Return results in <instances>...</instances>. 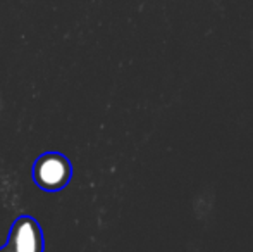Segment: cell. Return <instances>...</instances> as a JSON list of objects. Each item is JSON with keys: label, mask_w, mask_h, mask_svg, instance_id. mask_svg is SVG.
Here are the masks:
<instances>
[{"label": "cell", "mask_w": 253, "mask_h": 252, "mask_svg": "<svg viewBox=\"0 0 253 252\" xmlns=\"http://www.w3.org/2000/svg\"><path fill=\"white\" fill-rule=\"evenodd\" d=\"M73 178V164L60 152H45L33 166V180L42 190L59 192Z\"/></svg>", "instance_id": "obj_1"}, {"label": "cell", "mask_w": 253, "mask_h": 252, "mask_svg": "<svg viewBox=\"0 0 253 252\" xmlns=\"http://www.w3.org/2000/svg\"><path fill=\"white\" fill-rule=\"evenodd\" d=\"M45 239L42 226L31 216H19L12 223L5 246L0 252H43Z\"/></svg>", "instance_id": "obj_2"}]
</instances>
